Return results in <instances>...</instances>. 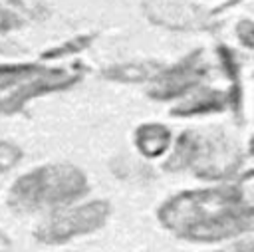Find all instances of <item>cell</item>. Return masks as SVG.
I'll return each mask as SVG.
<instances>
[{"mask_svg": "<svg viewBox=\"0 0 254 252\" xmlns=\"http://www.w3.org/2000/svg\"><path fill=\"white\" fill-rule=\"evenodd\" d=\"M157 218L165 230L190 242H220L254 230V216L244 210L232 185L177 192L159 206Z\"/></svg>", "mask_w": 254, "mask_h": 252, "instance_id": "obj_1", "label": "cell"}, {"mask_svg": "<svg viewBox=\"0 0 254 252\" xmlns=\"http://www.w3.org/2000/svg\"><path fill=\"white\" fill-rule=\"evenodd\" d=\"M89 181L71 163H48L20 175L8 190L6 202L16 214L56 212L85 196Z\"/></svg>", "mask_w": 254, "mask_h": 252, "instance_id": "obj_2", "label": "cell"}, {"mask_svg": "<svg viewBox=\"0 0 254 252\" xmlns=\"http://www.w3.org/2000/svg\"><path fill=\"white\" fill-rule=\"evenodd\" d=\"M240 163L242 155L228 137L220 133L185 131L175 141L165 169L171 173L192 171L202 179H224L232 177Z\"/></svg>", "mask_w": 254, "mask_h": 252, "instance_id": "obj_3", "label": "cell"}, {"mask_svg": "<svg viewBox=\"0 0 254 252\" xmlns=\"http://www.w3.org/2000/svg\"><path fill=\"white\" fill-rule=\"evenodd\" d=\"M77 79L79 73L69 67H56L34 62L0 63V113H18L32 99L56 91H65Z\"/></svg>", "mask_w": 254, "mask_h": 252, "instance_id": "obj_4", "label": "cell"}, {"mask_svg": "<svg viewBox=\"0 0 254 252\" xmlns=\"http://www.w3.org/2000/svg\"><path fill=\"white\" fill-rule=\"evenodd\" d=\"M111 206L107 200H89L81 204H71L52 212L34 232L38 242L44 244H64L71 238L91 234L99 230L109 218Z\"/></svg>", "mask_w": 254, "mask_h": 252, "instance_id": "obj_5", "label": "cell"}, {"mask_svg": "<svg viewBox=\"0 0 254 252\" xmlns=\"http://www.w3.org/2000/svg\"><path fill=\"white\" fill-rule=\"evenodd\" d=\"M206 73L208 65L202 60V52L196 50L173 65H163V69L149 83V95L161 101L185 97L200 87V81L206 77Z\"/></svg>", "mask_w": 254, "mask_h": 252, "instance_id": "obj_6", "label": "cell"}, {"mask_svg": "<svg viewBox=\"0 0 254 252\" xmlns=\"http://www.w3.org/2000/svg\"><path fill=\"white\" fill-rule=\"evenodd\" d=\"M226 107H232V95L214 91L208 87H198L192 93L185 95L183 101L173 109V115L190 117V115H202L212 111H224Z\"/></svg>", "mask_w": 254, "mask_h": 252, "instance_id": "obj_7", "label": "cell"}, {"mask_svg": "<svg viewBox=\"0 0 254 252\" xmlns=\"http://www.w3.org/2000/svg\"><path fill=\"white\" fill-rule=\"evenodd\" d=\"M135 147L137 151L147 157V159H157V157H163L169 147H171V141H173V135H171V129L163 123H141L135 133Z\"/></svg>", "mask_w": 254, "mask_h": 252, "instance_id": "obj_8", "label": "cell"}, {"mask_svg": "<svg viewBox=\"0 0 254 252\" xmlns=\"http://www.w3.org/2000/svg\"><path fill=\"white\" fill-rule=\"evenodd\" d=\"M161 69L163 65L157 62H125V63L109 65L107 69L101 71V75L121 83H141V81H151Z\"/></svg>", "mask_w": 254, "mask_h": 252, "instance_id": "obj_9", "label": "cell"}, {"mask_svg": "<svg viewBox=\"0 0 254 252\" xmlns=\"http://www.w3.org/2000/svg\"><path fill=\"white\" fill-rule=\"evenodd\" d=\"M232 189H234L240 204L244 206V210L254 216V169L242 173L236 179V183L232 185Z\"/></svg>", "mask_w": 254, "mask_h": 252, "instance_id": "obj_10", "label": "cell"}, {"mask_svg": "<svg viewBox=\"0 0 254 252\" xmlns=\"http://www.w3.org/2000/svg\"><path fill=\"white\" fill-rule=\"evenodd\" d=\"M22 155L24 153H22L20 145L0 139V173H6L10 169H14L22 161Z\"/></svg>", "mask_w": 254, "mask_h": 252, "instance_id": "obj_11", "label": "cell"}, {"mask_svg": "<svg viewBox=\"0 0 254 252\" xmlns=\"http://www.w3.org/2000/svg\"><path fill=\"white\" fill-rule=\"evenodd\" d=\"M24 22L26 20L18 10H14L8 4L0 2V34H10V32L22 28Z\"/></svg>", "mask_w": 254, "mask_h": 252, "instance_id": "obj_12", "label": "cell"}, {"mask_svg": "<svg viewBox=\"0 0 254 252\" xmlns=\"http://www.w3.org/2000/svg\"><path fill=\"white\" fill-rule=\"evenodd\" d=\"M91 42V36H79V38H73L71 42H65L54 50H48L44 54V58H62V56H67V54H73L77 50H83L87 44Z\"/></svg>", "mask_w": 254, "mask_h": 252, "instance_id": "obj_13", "label": "cell"}, {"mask_svg": "<svg viewBox=\"0 0 254 252\" xmlns=\"http://www.w3.org/2000/svg\"><path fill=\"white\" fill-rule=\"evenodd\" d=\"M236 38L240 40L242 46L254 50V22L252 20H242L236 24Z\"/></svg>", "mask_w": 254, "mask_h": 252, "instance_id": "obj_14", "label": "cell"}, {"mask_svg": "<svg viewBox=\"0 0 254 252\" xmlns=\"http://www.w3.org/2000/svg\"><path fill=\"white\" fill-rule=\"evenodd\" d=\"M216 252H254V238H246V240H238V242H232Z\"/></svg>", "mask_w": 254, "mask_h": 252, "instance_id": "obj_15", "label": "cell"}, {"mask_svg": "<svg viewBox=\"0 0 254 252\" xmlns=\"http://www.w3.org/2000/svg\"><path fill=\"white\" fill-rule=\"evenodd\" d=\"M10 250V242L0 234V252H8Z\"/></svg>", "mask_w": 254, "mask_h": 252, "instance_id": "obj_16", "label": "cell"}]
</instances>
